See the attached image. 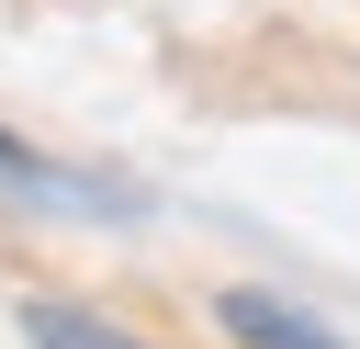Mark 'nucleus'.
I'll use <instances>...</instances> for the list:
<instances>
[{
  "label": "nucleus",
  "instance_id": "f257e3e1",
  "mask_svg": "<svg viewBox=\"0 0 360 349\" xmlns=\"http://www.w3.org/2000/svg\"><path fill=\"white\" fill-rule=\"evenodd\" d=\"M214 326H225L236 349H349L326 315H304L292 293H259V281H225V293H214Z\"/></svg>",
  "mask_w": 360,
  "mask_h": 349
},
{
  "label": "nucleus",
  "instance_id": "f03ea898",
  "mask_svg": "<svg viewBox=\"0 0 360 349\" xmlns=\"http://www.w3.org/2000/svg\"><path fill=\"white\" fill-rule=\"evenodd\" d=\"M11 315H22V338H34V349H158V338H135L124 315H101V304H68V293H22Z\"/></svg>",
  "mask_w": 360,
  "mask_h": 349
}]
</instances>
